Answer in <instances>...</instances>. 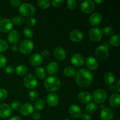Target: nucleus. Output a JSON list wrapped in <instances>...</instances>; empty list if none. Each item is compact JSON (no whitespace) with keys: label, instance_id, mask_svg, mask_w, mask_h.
<instances>
[{"label":"nucleus","instance_id":"f257e3e1","mask_svg":"<svg viewBox=\"0 0 120 120\" xmlns=\"http://www.w3.org/2000/svg\"><path fill=\"white\" fill-rule=\"evenodd\" d=\"M93 76L89 69L83 68L77 71L76 76V82L79 86L86 87L92 83Z\"/></svg>","mask_w":120,"mask_h":120},{"label":"nucleus","instance_id":"f03ea898","mask_svg":"<svg viewBox=\"0 0 120 120\" xmlns=\"http://www.w3.org/2000/svg\"><path fill=\"white\" fill-rule=\"evenodd\" d=\"M44 86L48 91L55 92L60 87V80L56 76H49L45 80Z\"/></svg>","mask_w":120,"mask_h":120},{"label":"nucleus","instance_id":"7ed1b4c3","mask_svg":"<svg viewBox=\"0 0 120 120\" xmlns=\"http://www.w3.org/2000/svg\"><path fill=\"white\" fill-rule=\"evenodd\" d=\"M19 11L20 14L23 16H30L35 14L36 9L33 5L25 2L20 5Z\"/></svg>","mask_w":120,"mask_h":120},{"label":"nucleus","instance_id":"20e7f679","mask_svg":"<svg viewBox=\"0 0 120 120\" xmlns=\"http://www.w3.org/2000/svg\"><path fill=\"white\" fill-rule=\"evenodd\" d=\"M107 98V94L104 90L101 89H97L93 94V98L96 103L101 104L106 100Z\"/></svg>","mask_w":120,"mask_h":120},{"label":"nucleus","instance_id":"39448f33","mask_svg":"<svg viewBox=\"0 0 120 120\" xmlns=\"http://www.w3.org/2000/svg\"><path fill=\"white\" fill-rule=\"evenodd\" d=\"M23 84L28 89H34L38 84V80L35 75L28 74L23 79Z\"/></svg>","mask_w":120,"mask_h":120},{"label":"nucleus","instance_id":"423d86ee","mask_svg":"<svg viewBox=\"0 0 120 120\" xmlns=\"http://www.w3.org/2000/svg\"><path fill=\"white\" fill-rule=\"evenodd\" d=\"M34 47V45L32 41L26 39L21 42L19 47V49L22 53L28 54L32 51Z\"/></svg>","mask_w":120,"mask_h":120},{"label":"nucleus","instance_id":"0eeeda50","mask_svg":"<svg viewBox=\"0 0 120 120\" xmlns=\"http://www.w3.org/2000/svg\"><path fill=\"white\" fill-rule=\"evenodd\" d=\"M109 50L107 47L104 45H100L96 49L95 55L98 60H104L108 57Z\"/></svg>","mask_w":120,"mask_h":120},{"label":"nucleus","instance_id":"6e6552de","mask_svg":"<svg viewBox=\"0 0 120 120\" xmlns=\"http://www.w3.org/2000/svg\"><path fill=\"white\" fill-rule=\"evenodd\" d=\"M89 35L91 41L93 42H98L101 39L103 36V32L100 28L94 27L90 29Z\"/></svg>","mask_w":120,"mask_h":120},{"label":"nucleus","instance_id":"1a4fd4ad","mask_svg":"<svg viewBox=\"0 0 120 120\" xmlns=\"http://www.w3.org/2000/svg\"><path fill=\"white\" fill-rule=\"evenodd\" d=\"M13 27L12 22L9 19L3 18L0 19V30L2 32L6 33L11 30Z\"/></svg>","mask_w":120,"mask_h":120},{"label":"nucleus","instance_id":"9d476101","mask_svg":"<svg viewBox=\"0 0 120 120\" xmlns=\"http://www.w3.org/2000/svg\"><path fill=\"white\" fill-rule=\"evenodd\" d=\"M95 8L94 2L91 0H86L82 2L81 4V9L82 11L86 14L91 12Z\"/></svg>","mask_w":120,"mask_h":120},{"label":"nucleus","instance_id":"9b49d317","mask_svg":"<svg viewBox=\"0 0 120 120\" xmlns=\"http://www.w3.org/2000/svg\"><path fill=\"white\" fill-rule=\"evenodd\" d=\"M12 109L11 107L5 103L0 104V117L2 118H8L11 116Z\"/></svg>","mask_w":120,"mask_h":120},{"label":"nucleus","instance_id":"f8f14e48","mask_svg":"<svg viewBox=\"0 0 120 120\" xmlns=\"http://www.w3.org/2000/svg\"><path fill=\"white\" fill-rule=\"evenodd\" d=\"M71 62L72 64L76 67H80L84 63V59L83 55L79 53H76L71 57Z\"/></svg>","mask_w":120,"mask_h":120},{"label":"nucleus","instance_id":"ddd939ff","mask_svg":"<svg viewBox=\"0 0 120 120\" xmlns=\"http://www.w3.org/2000/svg\"><path fill=\"white\" fill-rule=\"evenodd\" d=\"M77 99L83 104H87L91 100V95L88 91H83L80 93L77 96Z\"/></svg>","mask_w":120,"mask_h":120},{"label":"nucleus","instance_id":"4468645a","mask_svg":"<svg viewBox=\"0 0 120 120\" xmlns=\"http://www.w3.org/2000/svg\"><path fill=\"white\" fill-rule=\"evenodd\" d=\"M86 65L89 70H96L98 68V63L96 58L92 56L87 57L85 61Z\"/></svg>","mask_w":120,"mask_h":120},{"label":"nucleus","instance_id":"2eb2a0df","mask_svg":"<svg viewBox=\"0 0 120 120\" xmlns=\"http://www.w3.org/2000/svg\"><path fill=\"white\" fill-rule=\"evenodd\" d=\"M69 112L70 116L75 118L80 117L82 115V110L79 105L76 104H72L69 109Z\"/></svg>","mask_w":120,"mask_h":120},{"label":"nucleus","instance_id":"dca6fc26","mask_svg":"<svg viewBox=\"0 0 120 120\" xmlns=\"http://www.w3.org/2000/svg\"><path fill=\"white\" fill-rule=\"evenodd\" d=\"M20 113L23 116H28L34 112V109L33 105L29 103L23 104L20 107Z\"/></svg>","mask_w":120,"mask_h":120},{"label":"nucleus","instance_id":"f3484780","mask_svg":"<svg viewBox=\"0 0 120 120\" xmlns=\"http://www.w3.org/2000/svg\"><path fill=\"white\" fill-rule=\"evenodd\" d=\"M100 117L102 120H112L114 117L113 111L109 108H104L101 111Z\"/></svg>","mask_w":120,"mask_h":120},{"label":"nucleus","instance_id":"a211bd4d","mask_svg":"<svg viewBox=\"0 0 120 120\" xmlns=\"http://www.w3.org/2000/svg\"><path fill=\"white\" fill-rule=\"evenodd\" d=\"M69 38L73 42H80L83 38V34L80 30H73L70 32L69 34Z\"/></svg>","mask_w":120,"mask_h":120},{"label":"nucleus","instance_id":"6ab92c4d","mask_svg":"<svg viewBox=\"0 0 120 120\" xmlns=\"http://www.w3.org/2000/svg\"><path fill=\"white\" fill-rule=\"evenodd\" d=\"M46 101L48 105L50 107H56L58 104L59 97L57 94L54 93L49 94L46 97Z\"/></svg>","mask_w":120,"mask_h":120},{"label":"nucleus","instance_id":"aec40b11","mask_svg":"<svg viewBox=\"0 0 120 120\" xmlns=\"http://www.w3.org/2000/svg\"><path fill=\"white\" fill-rule=\"evenodd\" d=\"M109 103L111 107L117 109L120 104V96L118 93H113L110 97Z\"/></svg>","mask_w":120,"mask_h":120},{"label":"nucleus","instance_id":"412c9836","mask_svg":"<svg viewBox=\"0 0 120 120\" xmlns=\"http://www.w3.org/2000/svg\"><path fill=\"white\" fill-rule=\"evenodd\" d=\"M20 38V35L16 30H12L9 33L8 35V40L11 43L16 45L18 42Z\"/></svg>","mask_w":120,"mask_h":120},{"label":"nucleus","instance_id":"4be33fe9","mask_svg":"<svg viewBox=\"0 0 120 120\" xmlns=\"http://www.w3.org/2000/svg\"><path fill=\"white\" fill-rule=\"evenodd\" d=\"M90 24L93 26L98 25L102 22V16L100 13L95 12L91 15L89 18Z\"/></svg>","mask_w":120,"mask_h":120},{"label":"nucleus","instance_id":"5701e85b","mask_svg":"<svg viewBox=\"0 0 120 120\" xmlns=\"http://www.w3.org/2000/svg\"><path fill=\"white\" fill-rule=\"evenodd\" d=\"M43 62L42 56L39 53H34L30 56V62L34 66H39Z\"/></svg>","mask_w":120,"mask_h":120},{"label":"nucleus","instance_id":"b1692460","mask_svg":"<svg viewBox=\"0 0 120 120\" xmlns=\"http://www.w3.org/2000/svg\"><path fill=\"white\" fill-rule=\"evenodd\" d=\"M54 56L59 60H64L66 57V53L64 49L61 47H57L53 51Z\"/></svg>","mask_w":120,"mask_h":120},{"label":"nucleus","instance_id":"393cba45","mask_svg":"<svg viewBox=\"0 0 120 120\" xmlns=\"http://www.w3.org/2000/svg\"><path fill=\"white\" fill-rule=\"evenodd\" d=\"M59 64L55 62L49 63L46 66V71L50 75H54L57 73L59 70Z\"/></svg>","mask_w":120,"mask_h":120},{"label":"nucleus","instance_id":"a878e982","mask_svg":"<svg viewBox=\"0 0 120 120\" xmlns=\"http://www.w3.org/2000/svg\"><path fill=\"white\" fill-rule=\"evenodd\" d=\"M104 83L106 85L110 86L113 84L115 81V76L112 73H107L104 77Z\"/></svg>","mask_w":120,"mask_h":120},{"label":"nucleus","instance_id":"bb28decb","mask_svg":"<svg viewBox=\"0 0 120 120\" xmlns=\"http://www.w3.org/2000/svg\"><path fill=\"white\" fill-rule=\"evenodd\" d=\"M35 77H37L41 79H43L46 77L45 70L42 67H37L35 69Z\"/></svg>","mask_w":120,"mask_h":120},{"label":"nucleus","instance_id":"cd10ccee","mask_svg":"<svg viewBox=\"0 0 120 120\" xmlns=\"http://www.w3.org/2000/svg\"><path fill=\"white\" fill-rule=\"evenodd\" d=\"M64 74L69 77H72L76 75V70L72 66H67L64 69Z\"/></svg>","mask_w":120,"mask_h":120},{"label":"nucleus","instance_id":"c85d7f7f","mask_svg":"<svg viewBox=\"0 0 120 120\" xmlns=\"http://www.w3.org/2000/svg\"><path fill=\"white\" fill-rule=\"evenodd\" d=\"M15 71H16V74L19 76H23L27 73L28 68L24 64H20L16 67Z\"/></svg>","mask_w":120,"mask_h":120},{"label":"nucleus","instance_id":"c756f323","mask_svg":"<svg viewBox=\"0 0 120 120\" xmlns=\"http://www.w3.org/2000/svg\"><path fill=\"white\" fill-rule=\"evenodd\" d=\"M98 109L97 104L95 103H89L86 107V111L88 113H94Z\"/></svg>","mask_w":120,"mask_h":120},{"label":"nucleus","instance_id":"7c9ffc66","mask_svg":"<svg viewBox=\"0 0 120 120\" xmlns=\"http://www.w3.org/2000/svg\"><path fill=\"white\" fill-rule=\"evenodd\" d=\"M110 42L112 46L116 47L119 46L120 45V36L118 34L113 35L110 38Z\"/></svg>","mask_w":120,"mask_h":120},{"label":"nucleus","instance_id":"2f4dec72","mask_svg":"<svg viewBox=\"0 0 120 120\" xmlns=\"http://www.w3.org/2000/svg\"><path fill=\"white\" fill-rule=\"evenodd\" d=\"M37 4L39 7L42 9H47L50 6V2L49 0H38Z\"/></svg>","mask_w":120,"mask_h":120},{"label":"nucleus","instance_id":"473e14b6","mask_svg":"<svg viewBox=\"0 0 120 120\" xmlns=\"http://www.w3.org/2000/svg\"><path fill=\"white\" fill-rule=\"evenodd\" d=\"M45 106V103L43 100L39 99L36 101L35 103V107L36 110H41L43 109Z\"/></svg>","mask_w":120,"mask_h":120},{"label":"nucleus","instance_id":"72a5a7b5","mask_svg":"<svg viewBox=\"0 0 120 120\" xmlns=\"http://www.w3.org/2000/svg\"><path fill=\"white\" fill-rule=\"evenodd\" d=\"M23 34L26 38L29 39H31L33 38L34 36V32L31 28L29 27H26L23 29Z\"/></svg>","mask_w":120,"mask_h":120},{"label":"nucleus","instance_id":"f704fd0d","mask_svg":"<svg viewBox=\"0 0 120 120\" xmlns=\"http://www.w3.org/2000/svg\"><path fill=\"white\" fill-rule=\"evenodd\" d=\"M102 32H103L105 35L110 36L113 34L114 29L112 27L110 26H105L103 28V30Z\"/></svg>","mask_w":120,"mask_h":120},{"label":"nucleus","instance_id":"c9c22d12","mask_svg":"<svg viewBox=\"0 0 120 120\" xmlns=\"http://www.w3.org/2000/svg\"><path fill=\"white\" fill-rule=\"evenodd\" d=\"M24 22V18L22 16H15L13 19V23L16 25H21Z\"/></svg>","mask_w":120,"mask_h":120},{"label":"nucleus","instance_id":"e433bc0d","mask_svg":"<svg viewBox=\"0 0 120 120\" xmlns=\"http://www.w3.org/2000/svg\"><path fill=\"white\" fill-rule=\"evenodd\" d=\"M38 93L35 90H31L29 93V98L30 101L36 100L38 98Z\"/></svg>","mask_w":120,"mask_h":120},{"label":"nucleus","instance_id":"4c0bfd02","mask_svg":"<svg viewBox=\"0 0 120 120\" xmlns=\"http://www.w3.org/2000/svg\"><path fill=\"white\" fill-rule=\"evenodd\" d=\"M8 43L4 40L0 39V52H5L8 49Z\"/></svg>","mask_w":120,"mask_h":120},{"label":"nucleus","instance_id":"58836bf2","mask_svg":"<svg viewBox=\"0 0 120 120\" xmlns=\"http://www.w3.org/2000/svg\"><path fill=\"white\" fill-rule=\"evenodd\" d=\"M36 19L34 17H32V16L27 18L25 21L26 25L28 26H29V27H31V26H34L35 24H36Z\"/></svg>","mask_w":120,"mask_h":120},{"label":"nucleus","instance_id":"ea45409f","mask_svg":"<svg viewBox=\"0 0 120 120\" xmlns=\"http://www.w3.org/2000/svg\"><path fill=\"white\" fill-rule=\"evenodd\" d=\"M77 6V1L76 0H68L67 1V7L70 9H74Z\"/></svg>","mask_w":120,"mask_h":120},{"label":"nucleus","instance_id":"a19ab883","mask_svg":"<svg viewBox=\"0 0 120 120\" xmlns=\"http://www.w3.org/2000/svg\"><path fill=\"white\" fill-rule=\"evenodd\" d=\"M8 96V92L7 90L4 88L0 89V101H3L6 99Z\"/></svg>","mask_w":120,"mask_h":120},{"label":"nucleus","instance_id":"79ce46f5","mask_svg":"<svg viewBox=\"0 0 120 120\" xmlns=\"http://www.w3.org/2000/svg\"><path fill=\"white\" fill-rule=\"evenodd\" d=\"M21 107V103L19 101L15 100L11 103V108L14 110H18Z\"/></svg>","mask_w":120,"mask_h":120},{"label":"nucleus","instance_id":"37998d69","mask_svg":"<svg viewBox=\"0 0 120 120\" xmlns=\"http://www.w3.org/2000/svg\"><path fill=\"white\" fill-rule=\"evenodd\" d=\"M7 58L4 55L0 54V68H3L7 64Z\"/></svg>","mask_w":120,"mask_h":120},{"label":"nucleus","instance_id":"c03bdc74","mask_svg":"<svg viewBox=\"0 0 120 120\" xmlns=\"http://www.w3.org/2000/svg\"><path fill=\"white\" fill-rule=\"evenodd\" d=\"M52 5L55 7H59L63 5L64 3V1L63 0H53L52 1Z\"/></svg>","mask_w":120,"mask_h":120},{"label":"nucleus","instance_id":"a18cd8bd","mask_svg":"<svg viewBox=\"0 0 120 120\" xmlns=\"http://www.w3.org/2000/svg\"><path fill=\"white\" fill-rule=\"evenodd\" d=\"M4 70L7 74H11L14 72L15 69H14V67L9 65V66H6Z\"/></svg>","mask_w":120,"mask_h":120},{"label":"nucleus","instance_id":"49530a36","mask_svg":"<svg viewBox=\"0 0 120 120\" xmlns=\"http://www.w3.org/2000/svg\"><path fill=\"white\" fill-rule=\"evenodd\" d=\"M11 5L14 7H18L19 5H21V1L20 0H11L10 1Z\"/></svg>","mask_w":120,"mask_h":120},{"label":"nucleus","instance_id":"de8ad7c7","mask_svg":"<svg viewBox=\"0 0 120 120\" xmlns=\"http://www.w3.org/2000/svg\"><path fill=\"white\" fill-rule=\"evenodd\" d=\"M32 117L35 120H39L41 118V114L38 112H33Z\"/></svg>","mask_w":120,"mask_h":120},{"label":"nucleus","instance_id":"09e8293b","mask_svg":"<svg viewBox=\"0 0 120 120\" xmlns=\"http://www.w3.org/2000/svg\"><path fill=\"white\" fill-rule=\"evenodd\" d=\"M81 118H82V120H91V116H90L88 114H83L81 115Z\"/></svg>","mask_w":120,"mask_h":120},{"label":"nucleus","instance_id":"8fccbe9b","mask_svg":"<svg viewBox=\"0 0 120 120\" xmlns=\"http://www.w3.org/2000/svg\"><path fill=\"white\" fill-rule=\"evenodd\" d=\"M49 54H50V52H49V51L48 50H44L42 51V56H44V57H48V56H49Z\"/></svg>","mask_w":120,"mask_h":120},{"label":"nucleus","instance_id":"3c124183","mask_svg":"<svg viewBox=\"0 0 120 120\" xmlns=\"http://www.w3.org/2000/svg\"><path fill=\"white\" fill-rule=\"evenodd\" d=\"M120 80L119 79L117 82V84H116V89H117V91L118 92H120Z\"/></svg>","mask_w":120,"mask_h":120},{"label":"nucleus","instance_id":"603ef678","mask_svg":"<svg viewBox=\"0 0 120 120\" xmlns=\"http://www.w3.org/2000/svg\"><path fill=\"white\" fill-rule=\"evenodd\" d=\"M9 120H22V119L18 116H13Z\"/></svg>","mask_w":120,"mask_h":120},{"label":"nucleus","instance_id":"864d4df0","mask_svg":"<svg viewBox=\"0 0 120 120\" xmlns=\"http://www.w3.org/2000/svg\"><path fill=\"white\" fill-rule=\"evenodd\" d=\"M109 90L111 91H114L116 90V87L113 84H111V85L109 86Z\"/></svg>","mask_w":120,"mask_h":120},{"label":"nucleus","instance_id":"5fc2aeb1","mask_svg":"<svg viewBox=\"0 0 120 120\" xmlns=\"http://www.w3.org/2000/svg\"><path fill=\"white\" fill-rule=\"evenodd\" d=\"M12 49L13 51L16 52L18 50V46L17 45H14L12 47Z\"/></svg>","mask_w":120,"mask_h":120},{"label":"nucleus","instance_id":"6e6d98bb","mask_svg":"<svg viewBox=\"0 0 120 120\" xmlns=\"http://www.w3.org/2000/svg\"><path fill=\"white\" fill-rule=\"evenodd\" d=\"M95 2L97 3H101L104 2V0H95Z\"/></svg>","mask_w":120,"mask_h":120},{"label":"nucleus","instance_id":"4d7b16f0","mask_svg":"<svg viewBox=\"0 0 120 120\" xmlns=\"http://www.w3.org/2000/svg\"><path fill=\"white\" fill-rule=\"evenodd\" d=\"M64 120H70L69 119V118H66V119H64Z\"/></svg>","mask_w":120,"mask_h":120}]
</instances>
